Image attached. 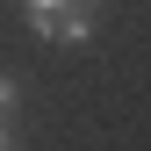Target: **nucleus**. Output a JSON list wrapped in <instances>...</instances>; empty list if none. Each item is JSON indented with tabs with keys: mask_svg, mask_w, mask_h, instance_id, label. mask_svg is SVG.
I'll use <instances>...</instances> for the list:
<instances>
[{
	"mask_svg": "<svg viewBox=\"0 0 151 151\" xmlns=\"http://www.w3.org/2000/svg\"><path fill=\"white\" fill-rule=\"evenodd\" d=\"M65 7H79V0H22V14H29V29H36V36L58 29V14H65Z\"/></svg>",
	"mask_w": 151,
	"mask_h": 151,
	"instance_id": "obj_1",
	"label": "nucleus"
},
{
	"mask_svg": "<svg viewBox=\"0 0 151 151\" xmlns=\"http://www.w3.org/2000/svg\"><path fill=\"white\" fill-rule=\"evenodd\" d=\"M14 101H22V86H14V79H7V72H0V115H7V108H14Z\"/></svg>",
	"mask_w": 151,
	"mask_h": 151,
	"instance_id": "obj_2",
	"label": "nucleus"
},
{
	"mask_svg": "<svg viewBox=\"0 0 151 151\" xmlns=\"http://www.w3.org/2000/svg\"><path fill=\"white\" fill-rule=\"evenodd\" d=\"M7 144H14V129H7V115H0V151H7Z\"/></svg>",
	"mask_w": 151,
	"mask_h": 151,
	"instance_id": "obj_3",
	"label": "nucleus"
}]
</instances>
